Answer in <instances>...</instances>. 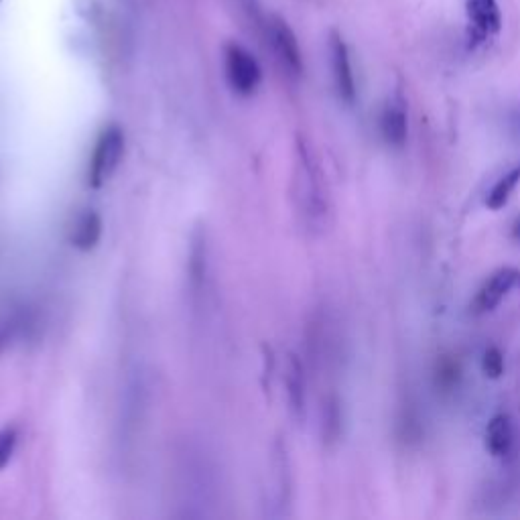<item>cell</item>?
<instances>
[{
  "instance_id": "cell-1",
  "label": "cell",
  "mask_w": 520,
  "mask_h": 520,
  "mask_svg": "<svg viewBox=\"0 0 520 520\" xmlns=\"http://www.w3.org/2000/svg\"><path fill=\"white\" fill-rule=\"evenodd\" d=\"M295 198L307 228H323L328 218V193L313 151L299 141L295 163Z\"/></svg>"
},
{
  "instance_id": "cell-2",
  "label": "cell",
  "mask_w": 520,
  "mask_h": 520,
  "mask_svg": "<svg viewBox=\"0 0 520 520\" xmlns=\"http://www.w3.org/2000/svg\"><path fill=\"white\" fill-rule=\"evenodd\" d=\"M122 155H124V133L120 126L110 124L102 130L94 145L90 165H88V185L94 189L102 187L118 169Z\"/></svg>"
},
{
  "instance_id": "cell-3",
  "label": "cell",
  "mask_w": 520,
  "mask_h": 520,
  "mask_svg": "<svg viewBox=\"0 0 520 520\" xmlns=\"http://www.w3.org/2000/svg\"><path fill=\"white\" fill-rule=\"evenodd\" d=\"M468 45L482 47L502 31V11L498 0H466Z\"/></svg>"
},
{
  "instance_id": "cell-4",
  "label": "cell",
  "mask_w": 520,
  "mask_h": 520,
  "mask_svg": "<svg viewBox=\"0 0 520 520\" xmlns=\"http://www.w3.org/2000/svg\"><path fill=\"white\" fill-rule=\"evenodd\" d=\"M226 59V78L232 90L240 96H250L256 92L263 80V72H260V65L254 59V55L244 49L242 45L230 43L224 53Z\"/></svg>"
},
{
  "instance_id": "cell-5",
  "label": "cell",
  "mask_w": 520,
  "mask_h": 520,
  "mask_svg": "<svg viewBox=\"0 0 520 520\" xmlns=\"http://www.w3.org/2000/svg\"><path fill=\"white\" fill-rule=\"evenodd\" d=\"M265 33H267V41H269L277 61L281 63V68L291 78H299L303 74V57H301V49H299L297 37L291 31V27L283 19L271 17L265 23Z\"/></svg>"
},
{
  "instance_id": "cell-6",
  "label": "cell",
  "mask_w": 520,
  "mask_h": 520,
  "mask_svg": "<svg viewBox=\"0 0 520 520\" xmlns=\"http://www.w3.org/2000/svg\"><path fill=\"white\" fill-rule=\"evenodd\" d=\"M520 289V271L514 267H502L498 271H494L484 285L478 289L472 309L478 315L490 313L494 311L508 295L510 291Z\"/></svg>"
},
{
  "instance_id": "cell-7",
  "label": "cell",
  "mask_w": 520,
  "mask_h": 520,
  "mask_svg": "<svg viewBox=\"0 0 520 520\" xmlns=\"http://www.w3.org/2000/svg\"><path fill=\"white\" fill-rule=\"evenodd\" d=\"M330 55H332V72H334L338 94L346 104H352L356 100V80L352 72L350 51L338 33H332L330 37Z\"/></svg>"
},
{
  "instance_id": "cell-8",
  "label": "cell",
  "mask_w": 520,
  "mask_h": 520,
  "mask_svg": "<svg viewBox=\"0 0 520 520\" xmlns=\"http://www.w3.org/2000/svg\"><path fill=\"white\" fill-rule=\"evenodd\" d=\"M380 133L388 145L397 149L405 147L409 137V118H407V106L401 96H395L388 100L382 116H380Z\"/></svg>"
},
{
  "instance_id": "cell-9",
  "label": "cell",
  "mask_w": 520,
  "mask_h": 520,
  "mask_svg": "<svg viewBox=\"0 0 520 520\" xmlns=\"http://www.w3.org/2000/svg\"><path fill=\"white\" fill-rule=\"evenodd\" d=\"M514 445V423L506 413L494 415L486 427V449L494 458H504Z\"/></svg>"
},
{
  "instance_id": "cell-10",
  "label": "cell",
  "mask_w": 520,
  "mask_h": 520,
  "mask_svg": "<svg viewBox=\"0 0 520 520\" xmlns=\"http://www.w3.org/2000/svg\"><path fill=\"white\" fill-rule=\"evenodd\" d=\"M102 232H104L102 216L94 210H88L82 216H78V220L74 222L72 244L82 252H90L102 240Z\"/></svg>"
},
{
  "instance_id": "cell-11",
  "label": "cell",
  "mask_w": 520,
  "mask_h": 520,
  "mask_svg": "<svg viewBox=\"0 0 520 520\" xmlns=\"http://www.w3.org/2000/svg\"><path fill=\"white\" fill-rule=\"evenodd\" d=\"M285 386H287L291 413L301 419L305 413V374L297 356H289L287 370H285Z\"/></svg>"
},
{
  "instance_id": "cell-12",
  "label": "cell",
  "mask_w": 520,
  "mask_h": 520,
  "mask_svg": "<svg viewBox=\"0 0 520 520\" xmlns=\"http://www.w3.org/2000/svg\"><path fill=\"white\" fill-rule=\"evenodd\" d=\"M189 285L191 291L198 293L206 281L208 271V244L206 234H193L191 248H189Z\"/></svg>"
},
{
  "instance_id": "cell-13",
  "label": "cell",
  "mask_w": 520,
  "mask_h": 520,
  "mask_svg": "<svg viewBox=\"0 0 520 520\" xmlns=\"http://www.w3.org/2000/svg\"><path fill=\"white\" fill-rule=\"evenodd\" d=\"M520 185V163H516L508 173H504L496 183H494V187L490 189V193H488V198H486V206L490 208V210H502L508 202H510V198H512V193L516 191V187Z\"/></svg>"
},
{
  "instance_id": "cell-14",
  "label": "cell",
  "mask_w": 520,
  "mask_h": 520,
  "mask_svg": "<svg viewBox=\"0 0 520 520\" xmlns=\"http://www.w3.org/2000/svg\"><path fill=\"white\" fill-rule=\"evenodd\" d=\"M19 445V431L15 427H5L0 431V470H5Z\"/></svg>"
},
{
  "instance_id": "cell-15",
  "label": "cell",
  "mask_w": 520,
  "mask_h": 520,
  "mask_svg": "<svg viewBox=\"0 0 520 520\" xmlns=\"http://www.w3.org/2000/svg\"><path fill=\"white\" fill-rule=\"evenodd\" d=\"M482 370L490 378H500L504 374V356L498 348H488L482 358Z\"/></svg>"
},
{
  "instance_id": "cell-16",
  "label": "cell",
  "mask_w": 520,
  "mask_h": 520,
  "mask_svg": "<svg viewBox=\"0 0 520 520\" xmlns=\"http://www.w3.org/2000/svg\"><path fill=\"white\" fill-rule=\"evenodd\" d=\"M512 236L520 240V218H518V220L514 222V226H512Z\"/></svg>"
}]
</instances>
